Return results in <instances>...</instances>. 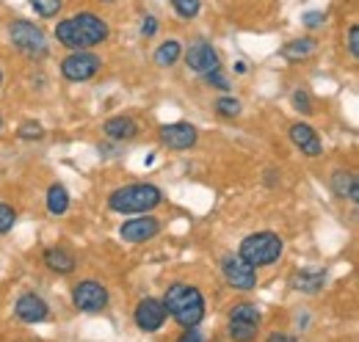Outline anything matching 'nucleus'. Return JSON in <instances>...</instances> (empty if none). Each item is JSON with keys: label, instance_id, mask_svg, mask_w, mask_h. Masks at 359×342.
Here are the masks:
<instances>
[{"label": "nucleus", "instance_id": "22", "mask_svg": "<svg viewBox=\"0 0 359 342\" xmlns=\"http://www.w3.org/2000/svg\"><path fill=\"white\" fill-rule=\"evenodd\" d=\"M180 55H182V44L177 39H169L155 50V64L158 67H172V64H177Z\"/></svg>", "mask_w": 359, "mask_h": 342}, {"label": "nucleus", "instance_id": "31", "mask_svg": "<svg viewBox=\"0 0 359 342\" xmlns=\"http://www.w3.org/2000/svg\"><path fill=\"white\" fill-rule=\"evenodd\" d=\"M205 81H208V83L210 86H219V88H229V81H226L224 75H222V69H216V72H208V75H205Z\"/></svg>", "mask_w": 359, "mask_h": 342}, {"label": "nucleus", "instance_id": "23", "mask_svg": "<svg viewBox=\"0 0 359 342\" xmlns=\"http://www.w3.org/2000/svg\"><path fill=\"white\" fill-rule=\"evenodd\" d=\"M172 6H175V11H177L182 20H194L199 14V8H202L199 0H172Z\"/></svg>", "mask_w": 359, "mask_h": 342}, {"label": "nucleus", "instance_id": "12", "mask_svg": "<svg viewBox=\"0 0 359 342\" xmlns=\"http://www.w3.org/2000/svg\"><path fill=\"white\" fill-rule=\"evenodd\" d=\"M185 64H188V69L196 72V75H208V72L222 69V64H219V53H216L208 42L191 44V50L185 53Z\"/></svg>", "mask_w": 359, "mask_h": 342}, {"label": "nucleus", "instance_id": "21", "mask_svg": "<svg viewBox=\"0 0 359 342\" xmlns=\"http://www.w3.org/2000/svg\"><path fill=\"white\" fill-rule=\"evenodd\" d=\"M47 210H50V215H64L69 210V193L64 185L55 182L47 188Z\"/></svg>", "mask_w": 359, "mask_h": 342}, {"label": "nucleus", "instance_id": "29", "mask_svg": "<svg viewBox=\"0 0 359 342\" xmlns=\"http://www.w3.org/2000/svg\"><path fill=\"white\" fill-rule=\"evenodd\" d=\"M302 22H304L307 28H320V25L326 22V14H323V11H307V14L302 17Z\"/></svg>", "mask_w": 359, "mask_h": 342}, {"label": "nucleus", "instance_id": "30", "mask_svg": "<svg viewBox=\"0 0 359 342\" xmlns=\"http://www.w3.org/2000/svg\"><path fill=\"white\" fill-rule=\"evenodd\" d=\"M348 53H351V58H359V25L348 28Z\"/></svg>", "mask_w": 359, "mask_h": 342}, {"label": "nucleus", "instance_id": "16", "mask_svg": "<svg viewBox=\"0 0 359 342\" xmlns=\"http://www.w3.org/2000/svg\"><path fill=\"white\" fill-rule=\"evenodd\" d=\"M332 188H334V193H337L340 199H348L351 205H357L359 202L357 174H351V171H334V177H332Z\"/></svg>", "mask_w": 359, "mask_h": 342}, {"label": "nucleus", "instance_id": "33", "mask_svg": "<svg viewBox=\"0 0 359 342\" xmlns=\"http://www.w3.org/2000/svg\"><path fill=\"white\" fill-rule=\"evenodd\" d=\"M177 342H205V340H202V331H196V326H191Z\"/></svg>", "mask_w": 359, "mask_h": 342}, {"label": "nucleus", "instance_id": "36", "mask_svg": "<svg viewBox=\"0 0 359 342\" xmlns=\"http://www.w3.org/2000/svg\"><path fill=\"white\" fill-rule=\"evenodd\" d=\"M0 83H3V72H0Z\"/></svg>", "mask_w": 359, "mask_h": 342}, {"label": "nucleus", "instance_id": "19", "mask_svg": "<svg viewBox=\"0 0 359 342\" xmlns=\"http://www.w3.org/2000/svg\"><path fill=\"white\" fill-rule=\"evenodd\" d=\"M315 50H318V42H315L313 36L293 39V42H287L282 47V58H287V61H304V58L313 55Z\"/></svg>", "mask_w": 359, "mask_h": 342}, {"label": "nucleus", "instance_id": "10", "mask_svg": "<svg viewBox=\"0 0 359 342\" xmlns=\"http://www.w3.org/2000/svg\"><path fill=\"white\" fill-rule=\"evenodd\" d=\"M158 232H161V221L149 213L125 221L122 229H119V235H122L125 243H144V240H152Z\"/></svg>", "mask_w": 359, "mask_h": 342}, {"label": "nucleus", "instance_id": "1", "mask_svg": "<svg viewBox=\"0 0 359 342\" xmlns=\"http://www.w3.org/2000/svg\"><path fill=\"white\" fill-rule=\"evenodd\" d=\"M55 39L69 50H89L108 39V22L91 11H81L55 25Z\"/></svg>", "mask_w": 359, "mask_h": 342}, {"label": "nucleus", "instance_id": "25", "mask_svg": "<svg viewBox=\"0 0 359 342\" xmlns=\"http://www.w3.org/2000/svg\"><path fill=\"white\" fill-rule=\"evenodd\" d=\"M216 111L226 116V119H235L238 114H241V102L235 100V97H219L216 100Z\"/></svg>", "mask_w": 359, "mask_h": 342}, {"label": "nucleus", "instance_id": "37", "mask_svg": "<svg viewBox=\"0 0 359 342\" xmlns=\"http://www.w3.org/2000/svg\"><path fill=\"white\" fill-rule=\"evenodd\" d=\"M105 3H114V0H105Z\"/></svg>", "mask_w": 359, "mask_h": 342}, {"label": "nucleus", "instance_id": "28", "mask_svg": "<svg viewBox=\"0 0 359 342\" xmlns=\"http://www.w3.org/2000/svg\"><path fill=\"white\" fill-rule=\"evenodd\" d=\"M22 141H34V138H42V125H36V122H25V125H20V132H17Z\"/></svg>", "mask_w": 359, "mask_h": 342}, {"label": "nucleus", "instance_id": "34", "mask_svg": "<svg viewBox=\"0 0 359 342\" xmlns=\"http://www.w3.org/2000/svg\"><path fill=\"white\" fill-rule=\"evenodd\" d=\"M269 342H299V340L290 337V334H279V331H276V334H271L269 337Z\"/></svg>", "mask_w": 359, "mask_h": 342}, {"label": "nucleus", "instance_id": "8", "mask_svg": "<svg viewBox=\"0 0 359 342\" xmlns=\"http://www.w3.org/2000/svg\"><path fill=\"white\" fill-rule=\"evenodd\" d=\"M222 271H224L226 285L235 290H255L257 285V271L238 254H226L222 259Z\"/></svg>", "mask_w": 359, "mask_h": 342}, {"label": "nucleus", "instance_id": "38", "mask_svg": "<svg viewBox=\"0 0 359 342\" xmlns=\"http://www.w3.org/2000/svg\"><path fill=\"white\" fill-rule=\"evenodd\" d=\"M0 128H3V119H0Z\"/></svg>", "mask_w": 359, "mask_h": 342}, {"label": "nucleus", "instance_id": "18", "mask_svg": "<svg viewBox=\"0 0 359 342\" xmlns=\"http://www.w3.org/2000/svg\"><path fill=\"white\" fill-rule=\"evenodd\" d=\"M45 265L55 273H72L78 259L69 254L67 249H47L45 252Z\"/></svg>", "mask_w": 359, "mask_h": 342}, {"label": "nucleus", "instance_id": "17", "mask_svg": "<svg viewBox=\"0 0 359 342\" xmlns=\"http://www.w3.org/2000/svg\"><path fill=\"white\" fill-rule=\"evenodd\" d=\"M102 132L111 141H130V138H135V132H138V125H135L130 116H114V119H108L102 125Z\"/></svg>", "mask_w": 359, "mask_h": 342}, {"label": "nucleus", "instance_id": "27", "mask_svg": "<svg viewBox=\"0 0 359 342\" xmlns=\"http://www.w3.org/2000/svg\"><path fill=\"white\" fill-rule=\"evenodd\" d=\"M14 221H17V213H14V207H8V205H0V235H6V232L14 226Z\"/></svg>", "mask_w": 359, "mask_h": 342}, {"label": "nucleus", "instance_id": "6", "mask_svg": "<svg viewBox=\"0 0 359 342\" xmlns=\"http://www.w3.org/2000/svg\"><path fill=\"white\" fill-rule=\"evenodd\" d=\"M260 331V309L255 303H238L229 312V337L235 342L257 340Z\"/></svg>", "mask_w": 359, "mask_h": 342}, {"label": "nucleus", "instance_id": "20", "mask_svg": "<svg viewBox=\"0 0 359 342\" xmlns=\"http://www.w3.org/2000/svg\"><path fill=\"white\" fill-rule=\"evenodd\" d=\"M323 279H326L323 271H302V273H296L290 279V285L296 290H302V293H318L323 287Z\"/></svg>", "mask_w": 359, "mask_h": 342}, {"label": "nucleus", "instance_id": "24", "mask_svg": "<svg viewBox=\"0 0 359 342\" xmlns=\"http://www.w3.org/2000/svg\"><path fill=\"white\" fill-rule=\"evenodd\" d=\"M31 6H34V11H36L39 17H55V14L61 11L64 0H31Z\"/></svg>", "mask_w": 359, "mask_h": 342}, {"label": "nucleus", "instance_id": "13", "mask_svg": "<svg viewBox=\"0 0 359 342\" xmlns=\"http://www.w3.org/2000/svg\"><path fill=\"white\" fill-rule=\"evenodd\" d=\"M196 138H199V132L188 122H175V125H163L161 128V141L169 149H191L196 144Z\"/></svg>", "mask_w": 359, "mask_h": 342}, {"label": "nucleus", "instance_id": "26", "mask_svg": "<svg viewBox=\"0 0 359 342\" xmlns=\"http://www.w3.org/2000/svg\"><path fill=\"white\" fill-rule=\"evenodd\" d=\"M293 105H296L302 114H307V116H310V114H315V111H313V100H310V94H307L304 88H299V91L293 94Z\"/></svg>", "mask_w": 359, "mask_h": 342}, {"label": "nucleus", "instance_id": "5", "mask_svg": "<svg viewBox=\"0 0 359 342\" xmlns=\"http://www.w3.org/2000/svg\"><path fill=\"white\" fill-rule=\"evenodd\" d=\"M8 34H11L14 47H17L20 53H25L28 58H45L47 50H50V47H47L45 31H42L39 25L28 22V20H17V22H11Z\"/></svg>", "mask_w": 359, "mask_h": 342}, {"label": "nucleus", "instance_id": "7", "mask_svg": "<svg viewBox=\"0 0 359 342\" xmlns=\"http://www.w3.org/2000/svg\"><path fill=\"white\" fill-rule=\"evenodd\" d=\"M100 67H102L100 55H94L89 50H72V55H67L61 61V75L72 83H83L100 72Z\"/></svg>", "mask_w": 359, "mask_h": 342}, {"label": "nucleus", "instance_id": "11", "mask_svg": "<svg viewBox=\"0 0 359 342\" xmlns=\"http://www.w3.org/2000/svg\"><path fill=\"white\" fill-rule=\"evenodd\" d=\"M135 326L141 331H158L166 323V306L158 299H141L135 306Z\"/></svg>", "mask_w": 359, "mask_h": 342}, {"label": "nucleus", "instance_id": "4", "mask_svg": "<svg viewBox=\"0 0 359 342\" xmlns=\"http://www.w3.org/2000/svg\"><path fill=\"white\" fill-rule=\"evenodd\" d=\"M282 249H285V243H282L279 235H273V232H255V235H249L241 243L238 256L246 259L252 268H263V265L276 262L279 254H282Z\"/></svg>", "mask_w": 359, "mask_h": 342}, {"label": "nucleus", "instance_id": "3", "mask_svg": "<svg viewBox=\"0 0 359 342\" xmlns=\"http://www.w3.org/2000/svg\"><path fill=\"white\" fill-rule=\"evenodd\" d=\"M161 202H163L161 188H158V185H149V182H135V185L116 188V191L108 196V207H111L114 213H122V215L149 213V210H155Z\"/></svg>", "mask_w": 359, "mask_h": 342}, {"label": "nucleus", "instance_id": "14", "mask_svg": "<svg viewBox=\"0 0 359 342\" xmlns=\"http://www.w3.org/2000/svg\"><path fill=\"white\" fill-rule=\"evenodd\" d=\"M14 312H17V317L22 323H42V320H47V315H50V306H47V301L42 296L25 293V296L17 299Z\"/></svg>", "mask_w": 359, "mask_h": 342}, {"label": "nucleus", "instance_id": "32", "mask_svg": "<svg viewBox=\"0 0 359 342\" xmlns=\"http://www.w3.org/2000/svg\"><path fill=\"white\" fill-rule=\"evenodd\" d=\"M155 34H158V20H155V17H144V25H141V36L152 39Z\"/></svg>", "mask_w": 359, "mask_h": 342}, {"label": "nucleus", "instance_id": "35", "mask_svg": "<svg viewBox=\"0 0 359 342\" xmlns=\"http://www.w3.org/2000/svg\"><path fill=\"white\" fill-rule=\"evenodd\" d=\"M246 69H249L246 61H238V64H235V72H238V75H246Z\"/></svg>", "mask_w": 359, "mask_h": 342}, {"label": "nucleus", "instance_id": "2", "mask_svg": "<svg viewBox=\"0 0 359 342\" xmlns=\"http://www.w3.org/2000/svg\"><path fill=\"white\" fill-rule=\"evenodd\" d=\"M163 306H166V315H172L182 329H191V326H199L202 317H205V299L196 287L191 285H172L163 296Z\"/></svg>", "mask_w": 359, "mask_h": 342}, {"label": "nucleus", "instance_id": "15", "mask_svg": "<svg viewBox=\"0 0 359 342\" xmlns=\"http://www.w3.org/2000/svg\"><path fill=\"white\" fill-rule=\"evenodd\" d=\"M290 141H293V144L302 149V155H307V158H318L320 149H323V144H320L315 128L302 125V122H296V125L290 128Z\"/></svg>", "mask_w": 359, "mask_h": 342}, {"label": "nucleus", "instance_id": "9", "mask_svg": "<svg viewBox=\"0 0 359 342\" xmlns=\"http://www.w3.org/2000/svg\"><path fill=\"white\" fill-rule=\"evenodd\" d=\"M72 303L81 309V312H102L108 306V290L94 282V279H86V282H78L75 290H72Z\"/></svg>", "mask_w": 359, "mask_h": 342}]
</instances>
